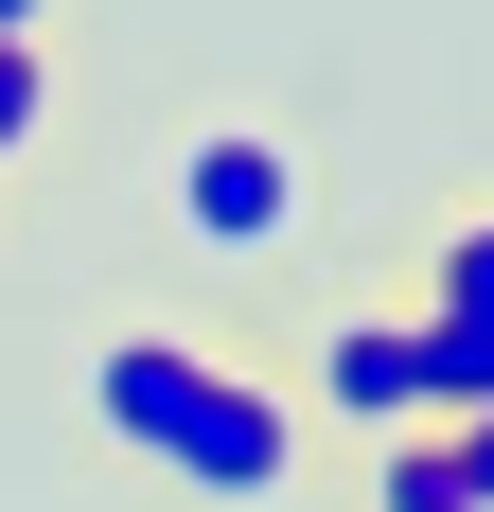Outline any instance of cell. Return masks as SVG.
<instances>
[{"label":"cell","mask_w":494,"mask_h":512,"mask_svg":"<svg viewBox=\"0 0 494 512\" xmlns=\"http://www.w3.org/2000/svg\"><path fill=\"white\" fill-rule=\"evenodd\" d=\"M371 512H459V460H442V424L371 442Z\"/></svg>","instance_id":"5b68a950"},{"label":"cell","mask_w":494,"mask_h":512,"mask_svg":"<svg viewBox=\"0 0 494 512\" xmlns=\"http://www.w3.org/2000/svg\"><path fill=\"white\" fill-rule=\"evenodd\" d=\"M442 460H459V512H494V424H442Z\"/></svg>","instance_id":"ba28073f"},{"label":"cell","mask_w":494,"mask_h":512,"mask_svg":"<svg viewBox=\"0 0 494 512\" xmlns=\"http://www.w3.org/2000/svg\"><path fill=\"white\" fill-rule=\"evenodd\" d=\"M36 36H53V0H0V53H36Z\"/></svg>","instance_id":"9c48e42d"},{"label":"cell","mask_w":494,"mask_h":512,"mask_svg":"<svg viewBox=\"0 0 494 512\" xmlns=\"http://www.w3.org/2000/svg\"><path fill=\"white\" fill-rule=\"evenodd\" d=\"M300 142L283 124H195V142L159 159V212H177V248H212V265H265V248H300Z\"/></svg>","instance_id":"6da1fadb"},{"label":"cell","mask_w":494,"mask_h":512,"mask_svg":"<svg viewBox=\"0 0 494 512\" xmlns=\"http://www.w3.org/2000/svg\"><path fill=\"white\" fill-rule=\"evenodd\" d=\"M318 407L371 424V442H406V424H424V389H406V318H336V336H318Z\"/></svg>","instance_id":"277c9868"},{"label":"cell","mask_w":494,"mask_h":512,"mask_svg":"<svg viewBox=\"0 0 494 512\" xmlns=\"http://www.w3.org/2000/svg\"><path fill=\"white\" fill-rule=\"evenodd\" d=\"M53 142V53H0V177Z\"/></svg>","instance_id":"52a82bcc"},{"label":"cell","mask_w":494,"mask_h":512,"mask_svg":"<svg viewBox=\"0 0 494 512\" xmlns=\"http://www.w3.org/2000/svg\"><path fill=\"white\" fill-rule=\"evenodd\" d=\"M424 301H442V318H494V212H459V230H442V265H424Z\"/></svg>","instance_id":"8992f818"},{"label":"cell","mask_w":494,"mask_h":512,"mask_svg":"<svg viewBox=\"0 0 494 512\" xmlns=\"http://www.w3.org/2000/svg\"><path fill=\"white\" fill-rule=\"evenodd\" d=\"M212 389H230V371H212L195 336H106V354H89V424L124 442V460H159V477L195 460V424H212Z\"/></svg>","instance_id":"7a4b0ae2"},{"label":"cell","mask_w":494,"mask_h":512,"mask_svg":"<svg viewBox=\"0 0 494 512\" xmlns=\"http://www.w3.org/2000/svg\"><path fill=\"white\" fill-rule=\"evenodd\" d=\"M300 477V407L265 389V371H230L212 389V424H195V460H177V495H212V512H265Z\"/></svg>","instance_id":"3957f363"}]
</instances>
